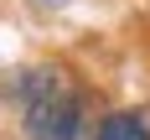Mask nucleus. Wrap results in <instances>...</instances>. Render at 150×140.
<instances>
[{"mask_svg": "<svg viewBox=\"0 0 150 140\" xmlns=\"http://www.w3.org/2000/svg\"><path fill=\"white\" fill-rule=\"evenodd\" d=\"M62 5H67V0H31V11H42V16L47 11H62Z\"/></svg>", "mask_w": 150, "mask_h": 140, "instance_id": "7ed1b4c3", "label": "nucleus"}, {"mask_svg": "<svg viewBox=\"0 0 150 140\" xmlns=\"http://www.w3.org/2000/svg\"><path fill=\"white\" fill-rule=\"evenodd\" d=\"M88 140H150V109H104Z\"/></svg>", "mask_w": 150, "mask_h": 140, "instance_id": "f03ea898", "label": "nucleus"}, {"mask_svg": "<svg viewBox=\"0 0 150 140\" xmlns=\"http://www.w3.org/2000/svg\"><path fill=\"white\" fill-rule=\"evenodd\" d=\"M0 99L16 109L21 140H88L93 104L62 62H26L16 73H0Z\"/></svg>", "mask_w": 150, "mask_h": 140, "instance_id": "f257e3e1", "label": "nucleus"}]
</instances>
